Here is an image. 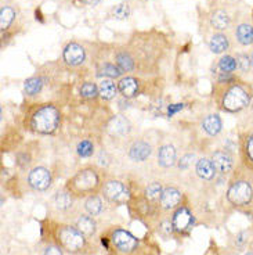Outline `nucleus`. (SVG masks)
Masks as SVG:
<instances>
[{"label":"nucleus","mask_w":253,"mask_h":255,"mask_svg":"<svg viewBox=\"0 0 253 255\" xmlns=\"http://www.w3.org/2000/svg\"><path fill=\"white\" fill-rule=\"evenodd\" d=\"M100 187V176L94 168H83L74 178L68 180L67 190L74 196H86L93 194Z\"/></svg>","instance_id":"obj_1"},{"label":"nucleus","mask_w":253,"mask_h":255,"mask_svg":"<svg viewBox=\"0 0 253 255\" xmlns=\"http://www.w3.org/2000/svg\"><path fill=\"white\" fill-rule=\"evenodd\" d=\"M60 111L54 106H42L32 115L31 127L38 133H53L60 124Z\"/></svg>","instance_id":"obj_2"},{"label":"nucleus","mask_w":253,"mask_h":255,"mask_svg":"<svg viewBox=\"0 0 253 255\" xmlns=\"http://www.w3.org/2000/svg\"><path fill=\"white\" fill-rule=\"evenodd\" d=\"M251 102V95L245 86L242 85H231L224 93L222 100V106L227 113H238L244 110Z\"/></svg>","instance_id":"obj_3"},{"label":"nucleus","mask_w":253,"mask_h":255,"mask_svg":"<svg viewBox=\"0 0 253 255\" xmlns=\"http://www.w3.org/2000/svg\"><path fill=\"white\" fill-rule=\"evenodd\" d=\"M78 228L72 226H63L58 230V243L64 250L71 251V253H78L84 249L86 246V239Z\"/></svg>","instance_id":"obj_4"},{"label":"nucleus","mask_w":253,"mask_h":255,"mask_svg":"<svg viewBox=\"0 0 253 255\" xmlns=\"http://www.w3.org/2000/svg\"><path fill=\"white\" fill-rule=\"evenodd\" d=\"M253 197V189L247 180H235L233 182L227 191L228 201L233 205L242 207L251 203Z\"/></svg>","instance_id":"obj_5"},{"label":"nucleus","mask_w":253,"mask_h":255,"mask_svg":"<svg viewBox=\"0 0 253 255\" xmlns=\"http://www.w3.org/2000/svg\"><path fill=\"white\" fill-rule=\"evenodd\" d=\"M53 178L49 169H46L43 166L33 168L29 175H28V183L32 189L38 191H45L50 187Z\"/></svg>","instance_id":"obj_6"},{"label":"nucleus","mask_w":253,"mask_h":255,"mask_svg":"<svg viewBox=\"0 0 253 255\" xmlns=\"http://www.w3.org/2000/svg\"><path fill=\"white\" fill-rule=\"evenodd\" d=\"M111 242H112V244L120 253H132L133 250H136L137 244H139L137 239L130 232L123 229L115 230L114 233H112Z\"/></svg>","instance_id":"obj_7"},{"label":"nucleus","mask_w":253,"mask_h":255,"mask_svg":"<svg viewBox=\"0 0 253 255\" xmlns=\"http://www.w3.org/2000/svg\"><path fill=\"white\" fill-rule=\"evenodd\" d=\"M192 225H194V217L187 207H181L174 212L173 221H171V226H173L174 232L185 233L192 228Z\"/></svg>","instance_id":"obj_8"},{"label":"nucleus","mask_w":253,"mask_h":255,"mask_svg":"<svg viewBox=\"0 0 253 255\" xmlns=\"http://www.w3.org/2000/svg\"><path fill=\"white\" fill-rule=\"evenodd\" d=\"M84 49L79 43L71 42L65 46L63 53V58L65 63L71 65V67H78L84 61Z\"/></svg>","instance_id":"obj_9"},{"label":"nucleus","mask_w":253,"mask_h":255,"mask_svg":"<svg viewBox=\"0 0 253 255\" xmlns=\"http://www.w3.org/2000/svg\"><path fill=\"white\" fill-rule=\"evenodd\" d=\"M212 162L215 165L216 171L219 173H223V175L231 172L233 165H234L233 157L227 151H222V150L213 153V155H212Z\"/></svg>","instance_id":"obj_10"},{"label":"nucleus","mask_w":253,"mask_h":255,"mask_svg":"<svg viewBox=\"0 0 253 255\" xmlns=\"http://www.w3.org/2000/svg\"><path fill=\"white\" fill-rule=\"evenodd\" d=\"M102 193L108 201H119L125 196V186L119 180H108L102 187Z\"/></svg>","instance_id":"obj_11"},{"label":"nucleus","mask_w":253,"mask_h":255,"mask_svg":"<svg viewBox=\"0 0 253 255\" xmlns=\"http://www.w3.org/2000/svg\"><path fill=\"white\" fill-rule=\"evenodd\" d=\"M118 90L125 99H133L139 95V82L132 77L122 78L118 83Z\"/></svg>","instance_id":"obj_12"},{"label":"nucleus","mask_w":253,"mask_h":255,"mask_svg":"<svg viewBox=\"0 0 253 255\" xmlns=\"http://www.w3.org/2000/svg\"><path fill=\"white\" fill-rule=\"evenodd\" d=\"M181 201V193L174 187H168L162 191L161 196V205L165 210H171L174 207H177L178 203Z\"/></svg>","instance_id":"obj_13"},{"label":"nucleus","mask_w":253,"mask_h":255,"mask_svg":"<svg viewBox=\"0 0 253 255\" xmlns=\"http://www.w3.org/2000/svg\"><path fill=\"white\" fill-rule=\"evenodd\" d=\"M129 155H130V158L133 159V161L143 162V161H146L151 155V146L148 143H146V141H136L133 146L130 147Z\"/></svg>","instance_id":"obj_14"},{"label":"nucleus","mask_w":253,"mask_h":255,"mask_svg":"<svg viewBox=\"0 0 253 255\" xmlns=\"http://www.w3.org/2000/svg\"><path fill=\"white\" fill-rule=\"evenodd\" d=\"M158 162L159 165L164 168H169V166L174 165L176 162V148L171 144H165L159 148L158 153Z\"/></svg>","instance_id":"obj_15"},{"label":"nucleus","mask_w":253,"mask_h":255,"mask_svg":"<svg viewBox=\"0 0 253 255\" xmlns=\"http://www.w3.org/2000/svg\"><path fill=\"white\" fill-rule=\"evenodd\" d=\"M235 38L242 46L253 45V25L251 24H240L235 28Z\"/></svg>","instance_id":"obj_16"},{"label":"nucleus","mask_w":253,"mask_h":255,"mask_svg":"<svg viewBox=\"0 0 253 255\" xmlns=\"http://www.w3.org/2000/svg\"><path fill=\"white\" fill-rule=\"evenodd\" d=\"M228 47H230V39L224 33H215L209 40V49L216 54H222L227 51Z\"/></svg>","instance_id":"obj_17"},{"label":"nucleus","mask_w":253,"mask_h":255,"mask_svg":"<svg viewBox=\"0 0 253 255\" xmlns=\"http://www.w3.org/2000/svg\"><path fill=\"white\" fill-rule=\"evenodd\" d=\"M196 173L199 178L205 179V180H210V179L215 178L216 175V168L212 162V159L208 158H201L196 162Z\"/></svg>","instance_id":"obj_18"},{"label":"nucleus","mask_w":253,"mask_h":255,"mask_svg":"<svg viewBox=\"0 0 253 255\" xmlns=\"http://www.w3.org/2000/svg\"><path fill=\"white\" fill-rule=\"evenodd\" d=\"M210 25L217 31H224L231 25V18L224 10H216L215 13L210 15Z\"/></svg>","instance_id":"obj_19"},{"label":"nucleus","mask_w":253,"mask_h":255,"mask_svg":"<svg viewBox=\"0 0 253 255\" xmlns=\"http://www.w3.org/2000/svg\"><path fill=\"white\" fill-rule=\"evenodd\" d=\"M202 128H203V130H205L208 134H210V136H216V134H219L223 128L220 117L216 114L208 115V117L203 120Z\"/></svg>","instance_id":"obj_20"},{"label":"nucleus","mask_w":253,"mask_h":255,"mask_svg":"<svg viewBox=\"0 0 253 255\" xmlns=\"http://www.w3.org/2000/svg\"><path fill=\"white\" fill-rule=\"evenodd\" d=\"M109 130H111V133L114 134H126L130 132V122L127 121L125 117H122V115H116L115 118L111 120L109 122Z\"/></svg>","instance_id":"obj_21"},{"label":"nucleus","mask_w":253,"mask_h":255,"mask_svg":"<svg viewBox=\"0 0 253 255\" xmlns=\"http://www.w3.org/2000/svg\"><path fill=\"white\" fill-rule=\"evenodd\" d=\"M98 92H100V96H101L104 100H112L115 96H116L118 88H116V85H115L112 79L105 78L98 85Z\"/></svg>","instance_id":"obj_22"},{"label":"nucleus","mask_w":253,"mask_h":255,"mask_svg":"<svg viewBox=\"0 0 253 255\" xmlns=\"http://www.w3.org/2000/svg\"><path fill=\"white\" fill-rule=\"evenodd\" d=\"M76 228L79 229V232L84 235L86 237L93 236L95 233V222L93 218L87 217V215H82L78 219L76 222Z\"/></svg>","instance_id":"obj_23"},{"label":"nucleus","mask_w":253,"mask_h":255,"mask_svg":"<svg viewBox=\"0 0 253 255\" xmlns=\"http://www.w3.org/2000/svg\"><path fill=\"white\" fill-rule=\"evenodd\" d=\"M115 60H116V65L119 67L122 72H129V71L134 70L133 58L130 57V54L127 51H119Z\"/></svg>","instance_id":"obj_24"},{"label":"nucleus","mask_w":253,"mask_h":255,"mask_svg":"<svg viewBox=\"0 0 253 255\" xmlns=\"http://www.w3.org/2000/svg\"><path fill=\"white\" fill-rule=\"evenodd\" d=\"M14 18H15V11H14L13 7H1V10H0V28H1V31H6L7 28L11 25Z\"/></svg>","instance_id":"obj_25"},{"label":"nucleus","mask_w":253,"mask_h":255,"mask_svg":"<svg viewBox=\"0 0 253 255\" xmlns=\"http://www.w3.org/2000/svg\"><path fill=\"white\" fill-rule=\"evenodd\" d=\"M42 88H43V81L38 77L29 78L24 83V90L28 96H36L42 92Z\"/></svg>","instance_id":"obj_26"},{"label":"nucleus","mask_w":253,"mask_h":255,"mask_svg":"<svg viewBox=\"0 0 253 255\" xmlns=\"http://www.w3.org/2000/svg\"><path fill=\"white\" fill-rule=\"evenodd\" d=\"M122 74H123V72L119 70V67L111 63L102 64L101 67L98 68V72H97L98 77H107L109 78V79H112V78H119Z\"/></svg>","instance_id":"obj_27"},{"label":"nucleus","mask_w":253,"mask_h":255,"mask_svg":"<svg viewBox=\"0 0 253 255\" xmlns=\"http://www.w3.org/2000/svg\"><path fill=\"white\" fill-rule=\"evenodd\" d=\"M84 208H86V211L89 212L91 217H95V215L101 214V211H102L101 200L97 197V196H90V197L86 200V203H84Z\"/></svg>","instance_id":"obj_28"},{"label":"nucleus","mask_w":253,"mask_h":255,"mask_svg":"<svg viewBox=\"0 0 253 255\" xmlns=\"http://www.w3.org/2000/svg\"><path fill=\"white\" fill-rule=\"evenodd\" d=\"M219 68L222 72H228V74H233L237 68H238V64H237V58L233 56H223L219 61Z\"/></svg>","instance_id":"obj_29"},{"label":"nucleus","mask_w":253,"mask_h":255,"mask_svg":"<svg viewBox=\"0 0 253 255\" xmlns=\"http://www.w3.org/2000/svg\"><path fill=\"white\" fill-rule=\"evenodd\" d=\"M72 204V194L70 190H63L58 191L57 196H56V205H57L60 210H67L70 208Z\"/></svg>","instance_id":"obj_30"},{"label":"nucleus","mask_w":253,"mask_h":255,"mask_svg":"<svg viewBox=\"0 0 253 255\" xmlns=\"http://www.w3.org/2000/svg\"><path fill=\"white\" fill-rule=\"evenodd\" d=\"M162 185L158 182H154L146 189V197L150 201H157L162 196Z\"/></svg>","instance_id":"obj_31"},{"label":"nucleus","mask_w":253,"mask_h":255,"mask_svg":"<svg viewBox=\"0 0 253 255\" xmlns=\"http://www.w3.org/2000/svg\"><path fill=\"white\" fill-rule=\"evenodd\" d=\"M81 95L84 99H95L97 96L100 95L98 92V86L93 82L83 83V86L81 88Z\"/></svg>","instance_id":"obj_32"},{"label":"nucleus","mask_w":253,"mask_h":255,"mask_svg":"<svg viewBox=\"0 0 253 255\" xmlns=\"http://www.w3.org/2000/svg\"><path fill=\"white\" fill-rule=\"evenodd\" d=\"M76 151L79 154V157H83V158L90 157L94 153V144L90 140H82L76 147Z\"/></svg>","instance_id":"obj_33"},{"label":"nucleus","mask_w":253,"mask_h":255,"mask_svg":"<svg viewBox=\"0 0 253 255\" xmlns=\"http://www.w3.org/2000/svg\"><path fill=\"white\" fill-rule=\"evenodd\" d=\"M112 17L116 19H125L129 17L130 14V10H129V6L125 4V3H120V4H116V6L112 8Z\"/></svg>","instance_id":"obj_34"},{"label":"nucleus","mask_w":253,"mask_h":255,"mask_svg":"<svg viewBox=\"0 0 253 255\" xmlns=\"http://www.w3.org/2000/svg\"><path fill=\"white\" fill-rule=\"evenodd\" d=\"M237 64H238V68H240L242 72H248L249 68H251V57L248 54H244V53H240L237 54Z\"/></svg>","instance_id":"obj_35"},{"label":"nucleus","mask_w":253,"mask_h":255,"mask_svg":"<svg viewBox=\"0 0 253 255\" xmlns=\"http://www.w3.org/2000/svg\"><path fill=\"white\" fill-rule=\"evenodd\" d=\"M244 151H245V158H247V161H249V164L253 165V133L248 136L247 143H245V147H244Z\"/></svg>","instance_id":"obj_36"},{"label":"nucleus","mask_w":253,"mask_h":255,"mask_svg":"<svg viewBox=\"0 0 253 255\" xmlns=\"http://www.w3.org/2000/svg\"><path fill=\"white\" fill-rule=\"evenodd\" d=\"M192 159H194V155H192V154H187V155H184L183 158L180 159V164H178V165H180L181 169H185V168H188V166H190Z\"/></svg>","instance_id":"obj_37"},{"label":"nucleus","mask_w":253,"mask_h":255,"mask_svg":"<svg viewBox=\"0 0 253 255\" xmlns=\"http://www.w3.org/2000/svg\"><path fill=\"white\" fill-rule=\"evenodd\" d=\"M43 255H63V251L60 247L57 246H50V247H47L45 251V254Z\"/></svg>","instance_id":"obj_38"},{"label":"nucleus","mask_w":253,"mask_h":255,"mask_svg":"<svg viewBox=\"0 0 253 255\" xmlns=\"http://www.w3.org/2000/svg\"><path fill=\"white\" fill-rule=\"evenodd\" d=\"M83 1H84L86 4H90V6H94V4H97V3H98L100 0H83Z\"/></svg>","instance_id":"obj_39"},{"label":"nucleus","mask_w":253,"mask_h":255,"mask_svg":"<svg viewBox=\"0 0 253 255\" xmlns=\"http://www.w3.org/2000/svg\"><path fill=\"white\" fill-rule=\"evenodd\" d=\"M251 63H252V67H253V53H252V56H251Z\"/></svg>","instance_id":"obj_40"},{"label":"nucleus","mask_w":253,"mask_h":255,"mask_svg":"<svg viewBox=\"0 0 253 255\" xmlns=\"http://www.w3.org/2000/svg\"><path fill=\"white\" fill-rule=\"evenodd\" d=\"M247 255H253V253H248Z\"/></svg>","instance_id":"obj_41"}]
</instances>
